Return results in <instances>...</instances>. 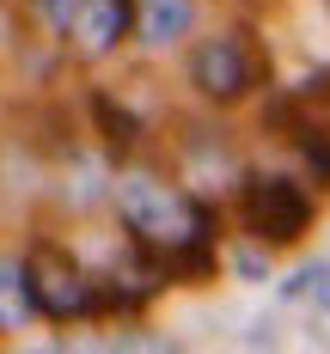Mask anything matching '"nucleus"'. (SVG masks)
Listing matches in <instances>:
<instances>
[{
    "mask_svg": "<svg viewBox=\"0 0 330 354\" xmlns=\"http://www.w3.org/2000/svg\"><path fill=\"white\" fill-rule=\"evenodd\" d=\"M37 12H43V25H49V31H62V37H68L73 12H80V0H37Z\"/></svg>",
    "mask_w": 330,
    "mask_h": 354,
    "instance_id": "9b49d317",
    "label": "nucleus"
},
{
    "mask_svg": "<svg viewBox=\"0 0 330 354\" xmlns=\"http://www.w3.org/2000/svg\"><path fill=\"white\" fill-rule=\"evenodd\" d=\"M232 269H239V275H251V281H263V269H269V263H263V250H232Z\"/></svg>",
    "mask_w": 330,
    "mask_h": 354,
    "instance_id": "ddd939ff",
    "label": "nucleus"
},
{
    "mask_svg": "<svg viewBox=\"0 0 330 354\" xmlns=\"http://www.w3.org/2000/svg\"><path fill=\"white\" fill-rule=\"evenodd\" d=\"M25 287H31V306H37V318H49V324H73V318H92L98 312V281L73 263V250L62 245H31L25 250Z\"/></svg>",
    "mask_w": 330,
    "mask_h": 354,
    "instance_id": "7ed1b4c3",
    "label": "nucleus"
},
{
    "mask_svg": "<svg viewBox=\"0 0 330 354\" xmlns=\"http://www.w3.org/2000/svg\"><path fill=\"white\" fill-rule=\"evenodd\" d=\"M86 110H92V122H98V135H104V147L116 153V159L141 147V116H135V110H122L110 92H86Z\"/></svg>",
    "mask_w": 330,
    "mask_h": 354,
    "instance_id": "6e6552de",
    "label": "nucleus"
},
{
    "mask_svg": "<svg viewBox=\"0 0 330 354\" xmlns=\"http://www.w3.org/2000/svg\"><path fill=\"white\" fill-rule=\"evenodd\" d=\"M312 299H318V312H330V263H318V281H312Z\"/></svg>",
    "mask_w": 330,
    "mask_h": 354,
    "instance_id": "4468645a",
    "label": "nucleus"
},
{
    "mask_svg": "<svg viewBox=\"0 0 330 354\" xmlns=\"http://www.w3.org/2000/svg\"><path fill=\"white\" fill-rule=\"evenodd\" d=\"M190 86L208 104H245L257 86H269V55L251 31H214L190 49Z\"/></svg>",
    "mask_w": 330,
    "mask_h": 354,
    "instance_id": "f03ea898",
    "label": "nucleus"
},
{
    "mask_svg": "<svg viewBox=\"0 0 330 354\" xmlns=\"http://www.w3.org/2000/svg\"><path fill=\"white\" fill-rule=\"evenodd\" d=\"M312 281H318V263H306V269H293L288 281H282V299H288V306H293V299H312Z\"/></svg>",
    "mask_w": 330,
    "mask_h": 354,
    "instance_id": "f8f14e48",
    "label": "nucleus"
},
{
    "mask_svg": "<svg viewBox=\"0 0 330 354\" xmlns=\"http://www.w3.org/2000/svg\"><path fill=\"white\" fill-rule=\"evenodd\" d=\"M183 177L196 183V196H226L239 189V153L220 129H190L183 135Z\"/></svg>",
    "mask_w": 330,
    "mask_h": 354,
    "instance_id": "423d86ee",
    "label": "nucleus"
},
{
    "mask_svg": "<svg viewBox=\"0 0 330 354\" xmlns=\"http://www.w3.org/2000/svg\"><path fill=\"white\" fill-rule=\"evenodd\" d=\"M293 147H300V159H306V177L318 183V189H330V122H300L293 129Z\"/></svg>",
    "mask_w": 330,
    "mask_h": 354,
    "instance_id": "1a4fd4ad",
    "label": "nucleus"
},
{
    "mask_svg": "<svg viewBox=\"0 0 330 354\" xmlns=\"http://www.w3.org/2000/svg\"><path fill=\"white\" fill-rule=\"evenodd\" d=\"M129 31H135V0H80V12L68 25V43H73V55L104 62L110 49H122Z\"/></svg>",
    "mask_w": 330,
    "mask_h": 354,
    "instance_id": "39448f33",
    "label": "nucleus"
},
{
    "mask_svg": "<svg viewBox=\"0 0 330 354\" xmlns=\"http://www.w3.org/2000/svg\"><path fill=\"white\" fill-rule=\"evenodd\" d=\"M116 214L129 226V239L159 250L172 263V275L208 281L214 275V208L190 189H172L153 171H122L116 177Z\"/></svg>",
    "mask_w": 330,
    "mask_h": 354,
    "instance_id": "f257e3e1",
    "label": "nucleus"
},
{
    "mask_svg": "<svg viewBox=\"0 0 330 354\" xmlns=\"http://www.w3.org/2000/svg\"><path fill=\"white\" fill-rule=\"evenodd\" d=\"M37 306H31V287H25V269H12V263H0V330L6 324H25Z\"/></svg>",
    "mask_w": 330,
    "mask_h": 354,
    "instance_id": "9d476101",
    "label": "nucleus"
},
{
    "mask_svg": "<svg viewBox=\"0 0 330 354\" xmlns=\"http://www.w3.org/2000/svg\"><path fill=\"white\" fill-rule=\"evenodd\" d=\"M239 214H245V232L269 250L300 245L312 232V196L293 177H275V171H251L239 183Z\"/></svg>",
    "mask_w": 330,
    "mask_h": 354,
    "instance_id": "20e7f679",
    "label": "nucleus"
},
{
    "mask_svg": "<svg viewBox=\"0 0 330 354\" xmlns=\"http://www.w3.org/2000/svg\"><path fill=\"white\" fill-rule=\"evenodd\" d=\"M190 25H196V0H141V6H135V31H141L147 49L183 43Z\"/></svg>",
    "mask_w": 330,
    "mask_h": 354,
    "instance_id": "0eeeda50",
    "label": "nucleus"
}]
</instances>
